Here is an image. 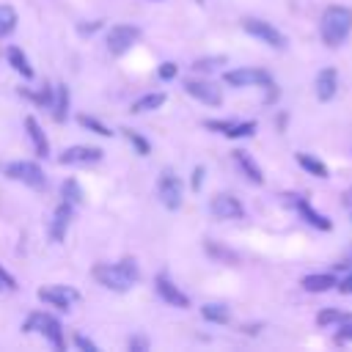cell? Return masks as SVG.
Masks as SVG:
<instances>
[{
	"label": "cell",
	"instance_id": "6da1fadb",
	"mask_svg": "<svg viewBox=\"0 0 352 352\" xmlns=\"http://www.w3.org/2000/svg\"><path fill=\"white\" fill-rule=\"evenodd\" d=\"M94 278L110 292H129L138 283L140 270H138V261L126 256L118 264H96L94 267Z\"/></svg>",
	"mask_w": 352,
	"mask_h": 352
},
{
	"label": "cell",
	"instance_id": "7a4b0ae2",
	"mask_svg": "<svg viewBox=\"0 0 352 352\" xmlns=\"http://www.w3.org/2000/svg\"><path fill=\"white\" fill-rule=\"evenodd\" d=\"M352 33V8L346 6H327L319 19V36L327 47H341Z\"/></svg>",
	"mask_w": 352,
	"mask_h": 352
},
{
	"label": "cell",
	"instance_id": "3957f363",
	"mask_svg": "<svg viewBox=\"0 0 352 352\" xmlns=\"http://www.w3.org/2000/svg\"><path fill=\"white\" fill-rule=\"evenodd\" d=\"M22 330H25V333H33V330H38V333H41V336H44V338L52 344V349H58V352H63V349H66L63 327H60V322H58L52 314H41V311L30 314V316L25 319Z\"/></svg>",
	"mask_w": 352,
	"mask_h": 352
},
{
	"label": "cell",
	"instance_id": "277c9868",
	"mask_svg": "<svg viewBox=\"0 0 352 352\" xmlns=\"http://www.w3.org/2000/svg\"><path fill=\"white\" fill-rule=\"evenodd\" d=\"M6 176L14 179V182H22L33 190H41L47 184V176L41 170L38 162H30V160H16V162H8L6 165Z\"/></svg>",
	"mask_w": 352,
	"mask_h": 352
},
{
	"label": "cell",
	"instance_id": "5b68a950",
	"mask_svg": "<svg viewBox=\"0 0 352 352\" xmlns=\"http://www.w3.org/2000/svg\"><path fill=\"white\" fill-rule=\"evenodd\" d=\"M157 195H160V201H162L165 209H179V206H182L184 187H182V179H179L170 168H162V170H160V179H157Z\"/></svg>",
	"mask_w": 352,
	"mask_h": 352
},
{
	"label": "cell",
	"instance_id": "8992f818",
	"mask_svg": "<svg viewBox=\"0 0 352 352\" xmlns=\"http://www.w3.org/2000/svg\"><path fill=\"white\" fill-rule=\"evenodd\" d=\"M242 28H245V33H250L253 38H258V41H264L267 47H272V50H286V36L275 28V25H270V22H264V19H253V16H248V19H242Z\"/></svg>",
	"mask_w": 352,
	"mask_h": 352
},
{
	"label": "cell",
	"instance_id": "52a82bcc",
	"mask_svg": "<svg viewBox=\"0 0 352 352\" xmlns=\"http://www.w3.org/2000/svg\"><path fill=\"white\" fill-rule=\"evenodd\" d=\"M223 82L231 85V88H248V85H270L272 82V74L264 72V69H256V66H242V69H231L223 74Z\"/></svg>",
	"mask_w": 352,
	"mask_h": 352
},
{
	"label": "cell",
	"instance_id": "ba28073f",
	"mask_svg": "<svg viewBox=\"0 0 352 352\" xmlns=\"http://www.w3.org/2000/svg\"><path fill=\"white\" fill-rule=\"evenodd\" d=\"M38 300L47 302V305H52V308L69 311L80 300V292L74 286H66V283H50V286H41L38 289Z\"/></svg>",
	"mask_w": 352,
	"mask_h": 352
},
{
	"label": "cell",
	"instance_id": "9c48e42d",
	"mask_svg": "<svg viewBox=\"0 0 352 352\" xmlns=\"http://www.w3.org/2000/svg\"><path fill=\"white\" fill-rule=\"evenodd\" d=\"M140 38V28L135 25H113L107 30V50L110 55H124L126 50H132V44Z\"/></svg>",
	"mask_w": 352,
	"mask_h": 352
},
{
	"label": "cell",
	"instance_id": "30bf717a",
	"mask_svg": "<svg viewBox=\"0 0 352 352\" xmlns=\"http://www.w3.org/2000/svg\"><path fill=\"white\" fill-rule=\"evenodd\" d=\"M209 212L217 217V220H236L245 214V206L239 204V198H234L231 192H217L212 201H209Z\"/></svg>",
	"mask_w": 352,
	"mask_h": 352
},
{
	"label": "cell",
	"instance_id": "8fae6325",
	"mask_svg": "<svg viewBox=\"0 0 352 352\" xmlns=\"http://www.w3.org/2000/svg\"><path fill=\"white\" fill-rule=\"evenodd\" d=\"M184 91H187L192 99H198V102H204V104H209V107L223 104L220 88H217L214 82H209V80H187V82H184Z\"/></svg>",
	"mask_w": 352,
	"mask_h": 352
},
{
	"label": "cell",
	"instance_id": "7c38bea8",
	"mask_svg": "<svg viewBox=\"0 0 352 352\" xmlns=\"http://www.w3.org/2000/svg\"><path fill=\"white\" fill-rule=\"evenodd\" d=\"M154 289H157V294H160L168 305H173V308H190V297H187L168 275H157V278H154Z\"/></svg>",
	"mask_w": 352,
	"mask_h": 352
},
{
	"label": "cell",
	"instance_id": "4fadbf2b",
	"mask_svg": "<svg viewBox=\"0 0 352 352\" xmlns=\"http://www.w3.org/2000/svg\"><path fill=\"white\" fill-rule=\"evenodd\" d=\"M102 148L96 146H69L60 154V165H94L102 160Z\"/></svg>",
	"mask_w": 352,
	"mask_h": 352
},
{
	"label": "cell",
	"instance_id": "5bb4252c",
	"mask_svg": "<svg viewBox=\"0 0 352 352\" xmlns=\"http://www.w3.org/2000/svg\"><path fill=\"white\" fill-rule=\"evenodd\" d=\"M206 129H214L226 138H250L256 135V121H204Z\"/></svg>",
	"mask_w": 352,
	"mask_h": 352
},
{
	"label": "cell",
	"instance_id": "9a60e30c",
	"mask_svg": "<svg viewBox=\"0 0 352 352\" xmlns=\"http://www.w3.org/2000/svg\"><path fill=\"white\" fill-rule=\"evenodd\" d=\"M286 198L292 201V206L300 212V217H302L308 226H314V228H319V231H330V228H333V223H330L324 214H319L302 195H286Z\"/></svg>",
	"mask_w": 352,
	"mask_h": 352
},
{
	"label": "cell",
	"instance_id": "2e32d148",
	"mask_svg": "<svg viewBox=\"0 0 352 352\" xmlns=\"http://www.w3.org/2000/svg\"><path fill=\"white\" fill-rule=\"evenodd\" d=\"M314 88H316V99L319 102H330L336 94H338V72L333 66H324L316 80H314Z\"/></svg>",
	"mask_w": 352,
	"mask_h": 352
},
{
	"label": "cell",
	"instance_id": "e0dca14e",
	"mask_svg": "<svg viewBox=\"0 0 352 352\" xmlns=\"http://www.w3.org/2000/svg\"><path fill=\"white\" fill-rule=\"evenodd\" d=\"M72 214H74V206L69 201H63L55 212H52V223H50V239L52 242H63L66 231H69V223H72Z\"/></svg>",
	"mask_w": 352,
	"mask_h": 352
},
{
	"label": "cell",
	"instance_id": "ac0fdd59",
	"mask_svg": "<svg viewBox=\"0 0 352 352\" xmlns=\"http://www.w3.org/2000/svg\"><path fill=\"white\" fill-rule=\"evenodd\" d=\"M231 157H234V162H236V168L242 170V176L248 179V182H253V184H264V173H261V168H258V162L248 154V151H242V148H236V151H231Z\"/></svg>",
	"mask_w": 352,
	"mask_h": 352
},
{
	"label": "cell",
	"instance_id": "d6986e66",
	"mask_svg": "<svg viewBox=\"0 0 352 352\" xmlns=\"http://www.w3.org/2000/svg\"><path fill=\"white\" fill-rule=\"evenodd\" d=\"M336 286H338V278H336L333 272H314V275H305V278H302V289H305V292H314V294L330 292V289H336Z\"/></svg>",
	"mask_w": 352,
	"mask_h": 352
},
{
	"label": "cell",
	"instance_id": "ffe728a7",
	"mask_svg": "<svg viewBox=\"0 0 352 352\" xmlns=\"http://www.w3.org/2000/svg\"><path fill=\"white\" fill-rule=\"evenodd\" d=\"M25 129H28V138H30V143H33L36 154H38V157H47V154H50V140H47L44 129L38 126V121H36L33 116H28V118H25Z\"/></svg>",
	"mask_w": 352,
	"mask_h": 352
},
{
	"label": "cell",
	"instance_id": "44dd1931",
	"mask_svg": "<svg viewBox=\"0 0 352 352\" xmlns=\"http://www.w3.org/2000/svg\"><path fill=\"white\" fill-rule=\"evenodd\" d=\"M66 116H69V88H66V82H58L55 85V99H52V118L58 124H63Z\"/></svg>",
	"mask_w": 352,
	"mask_h": 352
},
{
	"label": "cell",
	"instance_id": "7402d4cb",
	"mask_svg": "<svg viewBox=\"0 0 352 352\" xmlns=\"http://www.w3.org/2000/svg\"><path fill=\"white\" fill-rule=\"evenodd\" d=\"M294 157H297V165H300L302 170H308L311 176H316V179H327V176H330V170H327V165H324L322 160H316V157H311V154H305V151H297Z\"/></svg>",
	"mask_w": 352,
	"mask_h": 352
},
{
	"label": "cell",
	"instance_id": "603a6c76",
	"mask_svg": "<svg viewBox=\"0 0 352 352\" xmlns=\"http://www.w3.org/2000/svg\"><path fill=\"white\" fill-rule=\"evenodd\" d=\"M162 104H165V94L162 91H151V94H143L140 99H135L129 110L132 113H148V110H157Z\"/></svg>",
	"mask_w": 352,
	"mask_h": 352
},
{
	"label": "cell",
	"instance_id": "cb8c5ba5",
	"mask_svg": "<svg viewBox=\"0 0 352 352\" xmlns=\"http://www.w3.org/2000/svg\"><path fill=\"white\" fill-rule=\"evenodd\" d=\"M8 63H11V69H14V72H19L25 80H30V77H33V66H30L28 55H25L19 47H8Z\"/></svg>",
	"mask_w": 352,
	"mask_h": 352
},
{
	"label": "cell",
	"instance_id": "d4e9b609",
	"mask_svg": "<svg viewBox=\"0 0 352 352\" xmlns=\"http://www.w3.org/2000/svg\"><path fill=\"white\" fill-rule=\"evenodd\" d=\"M201 316H204L206 322H212V324H226V322L231 319L228 308L220 305V302H206V305L201 308Z\"/></svg>",
	"mask_w": 352,
	"mask_h": 352
},
{
	"label": "cell",
	"instance_id": "484cf974",
	"mask_svg": "<svg viewBox=\"0 0 352 352\" xmlns=\"http://www.w3.org/2000/svg\"><path fill=\"white\" fill-rule=\"evenodd\" d=\"M346 319H352V314L338 311V308H324V311H319V314H316V324H319V327L341 324V322H346Z\"/></svg>",
	"mask_w": 352,
	"mask_h": 352
},
{
	"label": "cell",
	"instance_id": "4316f807",
	"mask_svg": "<svg viewBox=\"0 0 352 352\" xmlns=\"http://www.w3.org/2000/svg\"><path fill=\"white\" fill-rule=\"evenodd\" d=\"M60 192H63V201H69L72 206H80L82 198H85V192H82V187H80L77 179H66V182L60 184Z\"/></svg>",
	"mask_w": 352,
	"mask_h": 352
},
{
	"label": "cell",
	"instance_id": "83f0119b",
	"mask_svg": "<svg viewBox=\"0 0 352 352\" xmlns=\"http://www.w3.org/2000/svg\"><path fill=\"white\" fill-rule=\"evenodd\" d=\"M16 22H19V19H16V11L3 3V6H0V38H3V36H11L14 28H16Z\"/></svg>",
	"mask_w": 352,
	"mask_h": 352
},
{
	"label": "cell",
	"instance_id": "f1b7e54d",
	"mask_svg": "<svg viewBox=\"0 0 352 352\" xmlns=\"http://www.w3.org/2000/svg\"><path fill=\"white\" fill-rule=\"evenodd\" d=\"M121 132L126 135V140H129V143L135 146V151H138L140 157H148V151H151V146H148V140H146V138H140V135H138L135 129H121Z\"/></svg>",
	"mask_w": 352,
	"mask_h": 352
},
{
	"label": "cell",
	"instance_id": "f546056e",
	"mask_svg": "<svg viewBox=\"0 0 352 352\" xmlns=\"http://www.w3.org/2000/svg\"><path fill=\"white\" fill-rule=\"evenodd\" d=\"M80 124H82V126H88V129H94V132H96V135H102V138L116 135L110 126H104V124H102V121H96L94 116H80Z\"/></svg>",
	"mask_w": 352,
	"mask_h": 352
},
{
	"label": "cell",
	"instance_id": "4dcf8cb0",
	"mask_svg": "<svg viewBox=\"0 0 352 352\" xmlns=\"http://www.w3.org/2000/svg\"><path fill=\"white\" fill-rule=\"evenodd\" d=\"M223 63H226L223 55H212V58H198V60L192 63V69H195V72H212V69H217V66H223Z\"/></svg>",
	"mask_w": 352,
	"mask_h": 352
},
{
	"label": "cell",
	"instance_id": "1f68e13d",
	"mask_svg": "<svg viewBox=\"0 0 352 352\" xmlns=\"http://www.w3.org/2000/svg\"><path fill=\"white\" fill-rule=\"evenodd\" d=\"M206 250H209L214 258H223V261H228V264H236V253H234V250H226V248H217L212 239H206Z\"/></svg>",
	"mask_w": 352,
	"mask_h": 352
},
{
	"label": "cell",
	"instance_id": "d6a6232c",
	"mask_svg": "<svg viewBox=\"0 0 352 352\" xmlns=\"http://www.w3.org/2000/svg\"><path fill=\"white\" fill-rule=\"evenodd\" d=\"M346 341H352V319L341 322L336 330V344H346Z\"/></svg>",
	"mask_w": 352,
	"mask_h": 352
},
{
	"label": "cell",
	"instance_id": "836d02e7",
	"mask_svg": "<svg viewBox=\"0 0 352 352\" xmlns=\"http://www.w3.org/2000/svg\"><path fill=\"white\" fill-rule=\"evenodd\" d=\"M157 74H160V80H173V77L179 74V66H176L173 60H165V63H160Z\"/></svg>",
	"mask_w": 352,
	"mask_h": 352
},
{
	"label": "cell",
	"instance_id": "e575fe53",
	"mask_svg": "<svg viewBox=\"0 0 352 352\" xmlns=\"http://www.w3.org/2000/svg\"><path fill=\"white\" fill-rule=\"evenodd\" d=\"M74 346H77V349H82V352H99V346H96V344H94L91 338L80 336V333L74 336Z\"/></svg>",
	"mask_w": 352,
	"mask_h": 352
},
{
	"label": "cell",
	"instance_id": "d590c367",
	"mask_svg": "<svg viewBox=\"0 0 352 352\" xmlns=\"http://www.w3.org/2000/svg\"><path fill=\"white\" fill-rule=\"evenodd\" d=\"M204 173H206V168H204V165H195V168H192V179H190V187H192L195 192H198V190H201V184H204Z\"/></svg>",
	"mask_w": 352,
	"mask_h": 352
},
{
	"label": "cell",
	"instance_id": "8d00e7d4",
	"mask_svg": "<svg viewBox=\"0 0 352 352\" xmlns=\"http://www.w3.org/2000/svg\"><path fill=\"white\" fill-rule=\"evenodd\" d=\"M14 289H16V280L0 267V292H14Z\"/></svg>",
	"mask_w": 352,
	"mask_h": 352
},
{
	"label": "cell",
	"instance_id": "74e56055",
	"mask_svg": "<svg viewBox=\"0 0 352 352\" xmlns=\"http://www.w3.org/2000/svg\"><path fill=\"white\" fill-rule=\"evenodd\" d=\"M338 289H341L344 294H352V272H349L346 278H341V280H338Z\"/></svg>",
	"mask_w": 352,
	"mask_h": 352
},
{
	"label": "cell",
	"instance_id": "f35d334b",
	"mask_svg": "<svg viewBox=\"0 0 352 352\" xmlns=\"http://www.w3.org/2000/svg\"><path fill=\"white\" fill-rule=\"evenodd\" d=\"M148 341L146 338H129V349H146Z\"/></svg>",
	"mask_w": 352,
	"mask_h": 352
},
{
	"label": "cell",
	"instance_id": "ab89813d",
	"mask_svg": "<svg viewBox=\"0 0 352 352\" xmlns=\"http://www.w3.org/2000/svg\"><path fill=\"white\" fill-rule=\"evenodd\" d=\"M96 28H102V22H94V25H80V33H94Z\"/></svg>",
	"mask_w": 352,
	"mask_h": 352
},
{
	"label": "cell",
	"instance_id": "60d3db41",
	"mask_svg": "<svg viewBox=\"0 0 352 352\" xmlns=\"http://www.w3.org/2000/svg\"><path fill=\"white\" fill-rule=\"evenodd\" d=\"M198 3H204V0H198Z\"/></svg>",
	"mask_w": 352,
	"mask_h": 352
}]
</instances>
